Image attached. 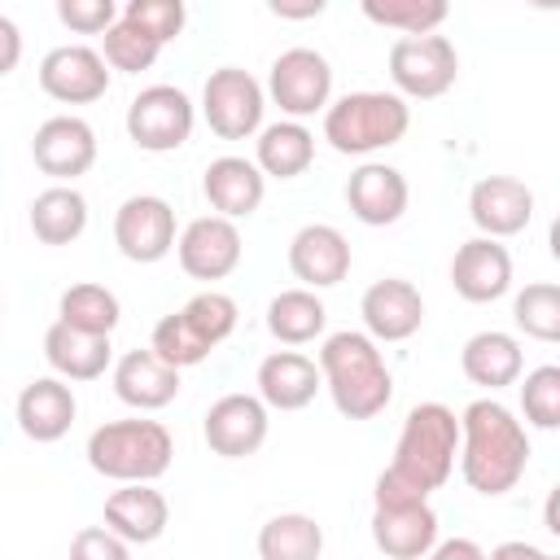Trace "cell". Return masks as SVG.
Listing matches in <instances>:
<instances>
[{
  "label": "cell",
  "instance_id": "cell-30",
  "mask_svg": "<svg viewBox=\"0 0 560 560\" xmlns=\"http://www.w3.org/2000/svg\"><path fill=\"white\" fill-rule=\"evenodd\" d=\"M324 324H328V311L311 289H284L267 302V332L280 346H306L324 332Z\"/></svg>",
  "mask_w": 560,
  "mask_h": 560
},
{
  "label": "cell",
  "instance_id": "cell-29",
  "mask_svg": "<svg viewBox=\"0 0 560 560\" xmlns=\"http://www.w3.org/2000/svg\"><path fill=\"white\" fill-rule=\"evenodd\" d=\"M88 228V201L74 184H52L31 201V232L44 245H70Z\"/></svg>",
  "mask_w": 560,
  "mask_h": 560
},
{
  "label": "cell",
  "instance_id": "cell-9",
  "mask_svg": "<svg viewBox=\"0 0 560 560\" xmlns=\"http://www.w3.org/2000/svg\"><path fill=\"white\" fill-rule=\"evenodd\" d=\"M197 122V109L188 101V92L171 88V83H153L140 88L127 105V136L136 149L144 153H175L188 144Z\"/></svg>",
  "mask_w": 560,
  "mask_h": 560
},
{
  "label": "cell",
  "instance_id": "cell-38",
  "mask_svg": "<svg viewBox=\"0 0 560 560\" xmlns=\"http://www.w3.org/2000/svg\"><path fill=\"white\" fill-rule=\"evenodd\" d=\"M521 411L534 429H556L560 424V368L542 363L525 376L521 385Z\"/></svg>",
  "mask_w": 560,
  "mask_h": 560
},
{
  "label": "cell",
  "instance_id": "cell-27",
  "mask_svg": "<svg viewBox=\"0 0 560 560\" xmlns=\"http://www.w3.org/2000/svg\"><path fill=\"white\" fill-rule=\"evenodd\" d=\"M109 354H114L109 337L79 332V328L61 324V319L48 324V332H44V359L61 381H96V376H105Z\"/></svg>",
  "mask_w": 560,
  "mask_h": 560
},
{
  "label": "cell",
  "instance_id": "cell-44",
  "mask_svg": "<svg viewBox=\"0 0 560 560\" xmlns=\"http://www.w3.org/2000/svg\"><path fill=\"white\" fill-rule=\"evenodd\" d=\"M486 560H556V556L538 551V547H534V542H525V538H512V542H499Z\"/></svg>",
  "mask_w": 560,
  "mask_h": 560
},
{
  "label": "cell",
  "instance_id": "cell-8",
  "mask_svg": "<svg viewBox=\"0 0 560 560\" xmlns=\"http://www.w3.org/2000/svg\"><path fill=\"white\" fill-rule=\"evenodd\" d=\"M262 92L271 96V105H280V114L289 122H302L332 105V66L315 48H284L271 61Z\"/></svg>",
  "mask_w": 560,
  "mask_h": 560
},
{
  "label": "cell",
  "instance_id": "cell-33",
  "mask_svg": "<svg viewBox=\"0 0 560 560\" xmlns=\"http://www.w3.org/2000/svg\"><path fill=\"white\" fill-rule=\"evenodd\" d=\"M359 9L368 22L385 31H402V35H438V26L451 13L446 0H363Z\"/></svg>",
  "mask_w": 560,
  "mask_h": 560
},
{
  "label": "cell",
  "instance_id": "cell-42",
  "mask_svg": "<svg viewBox=\"0 0 560 560\" xmlns=\"http://www.w3.org/2000/svg\"><path fill=\"white\" fill-rule=\"evenodd\" d=\"M18 61H22V31H18V22H13V18H4V13H0V79H4V74H13V70H18Z\"/></svg>",
  "mask_w": 560,
  "mask_h": 560
},
{
  "label": "cell",
  "instance_id": "cell-45",
  "mask_svg": "<svg viewBox=\"0 0 560 560\" xmlns=\"http://www.w3.org/2000/svg\"><path fill=\"white\" fill-rule=\"evenodd\" d=\"M271 13L276 18H315V13H324V0H306V4H280V0H271Z\"/></svg>",
  "mask_w": 560,
  "mask_h": 560
},
{
  "label": "cell",
  "instance_id": "cell-12",
  "mask_svg": "<svg viewBox=\"0 0 560 560\" xmlns=\"http://www.w3.org/2000/svg\"><path fill=\"white\" fill-rule=\"evenodd\" d=\"M267 407L258 394H223L210 402L206 420H201V433H206V446L223 459H245L254 455L262 442H267Z\"/></svg>",
  "mask_w": 560,
  "mask_h": 560
},
{
  "label": "cell",
  "instance_id": "cell-7",
  "mask_svg": "<svg viewBox=\"0 0 560 560\" xmlns=\"http://www.w3.org/2000/svg\"><path fill=\"white\" fill-rule=\"evenodd\" d=\"M262 109H267V92L249 70H241V66L210 70V79L201 88V118L210 122V131L219 140L258 136L262 131Z\"/></svg>",
  "mask_w": 560,
  "mask_h": 560
},
{
  "label": "cell",
  "instance_id": "cell-31",
  "mask_svg": "<svg viewBox=\"0 0 560 560\" xmlns=\"http://www.w3.org/2000/svg\"><path fill=\"white\" fill-rule=\"evenodd\" d=\"M324 529L306 512H280L258 529V560H319Z\"/></svg>",
  "mask_w": 560,
  "mask_h": 560
},
{
  "label": "cell",
  "instance_id": "cell-28",
  "mask_svg": "<svg viewBox=\"0 0 560 560\" xmlns=\"http://www.w3.org/2000/svg\"><path fill=\"white\" fill-rule=\"evenodd\" d=\"M315 162V131L306 122H267L254 140V166L262 171V179H298L306 166Z\"/></svg>",
  "mask_w": 560,
  "mask_h": 560
},
{
  "label": "cell",
  "instance_id": "cell-2",
  "mask_svg": "<svg viewBox=\"0 0 560 560\" xmlns=\"http://www.w3.org/2000/svg\"><path fill=\"white\" fill-rule=\"evenodd\" d=\"M529 468V433L525 424L499 402V398H477L459 416V472L464 481L494 499L516 490V481Z\"/></svg>",
  "mask_w": 560,
  "mask_h": 560
},
{
  "label": "cell",
  "instance_id": "cell-16",
  "mask_svg": "<svg viewBox=\"0 0 560 560\" xmlns=\"http://www.w3.org/2000/svg\"><path fill=\"white\" fill-rule=\"evenodd\" d=\"M359 315H363V332L376 346L381 341H407L424 324V298H420V289L411 280L385 276V280H376V284L363 289Z\"/></svg>",
  "mask_w": 560,
  "mask_h": 560
},
{
  "label": "cell",
  "instance_id": "cell-40",
  "mask_svg": "<svg viewBox=\"0 0 560 560\" xmlns=\"http://www.w3.org/2000/svg\"><path fill=\"white\" fill-rule=\"evenodd\" d=\"M57 18L74 35H105L118 22V4L114 0H57Z\"/></svg>",
  "mask_w": 560,
  "mask_h": 560
},
{
  "label": "cell",
  "instance_id": "cell-24",
  "mask_svg": "<svg viewBox=\"0 0 560 560\" xmlns=\"http://www.w3.org/2000/svg\"><path fill=\"white\" fill-rule=\"evenodd\" d=\"M372 542L389 560H424L438 542V512L429 503L372 508Z\"/></svg>",
  "mask_w": 560,
  "mask_h": 560
},
{
  "label": "cell",
  "instance_id": "cell-14",
  "mask_svg": "<svg viewBox=\"0 0 560 560\" xmlns=\"http://www.w3.org/2000/svg\"><path fill=\"white\" fill-rule=\"evenodd\" d=\"M468 219L490 241L516 236L534 219V188L516 175H481L468 192Z\"/></svg>",
  "mask_w": 560,
  "mask_h": 560
},
{
  "label": "cell",
  "instance_id": "cell-17",
  "mask_svg": "<svg viewBox=\"0 0 560 560\" xmlns=\"http://www.w3.org/2000/svg\"><path fill=\"white\" fill-rule=\"evenodd\" d=\"M407 201H411V188H407V175L398 166H385V162H363L350 171L346 179V206L359 223L368 228H389L407 214Z\"/></svg>",
  "mask_w": 560,
  "mask_h": 560
},
{
  "label": "cell",
  "instance_id": "cell-35",
  "mask_svg": "<svg viewBox=\"0 0 560 560\" xmlns=\"http://www.w3.org/2000/svg\"><path fill=\"white\" fill-rule=\"evenodd\" d=\"M149 350H153V354H158L166 368L184 372V368H197V363H206L214 346H206V341H201V337L188 328V319L175 311V315H162V319L153 324Z\"/></svg>",
  "mask_w": 560,
  "mask_h": 560
},
{
  "label": "cell",
  "instance_id": "cell-1",
  "mask_svg": "<svg viewBox=\"0 0 560 560\" xmlns=\"http://www.w3.org/2000/svg\"><path fill=\"white\" fill-rule=\"evenodd\" d=\"M459 455V416L446 402H416L402 420L389 468L376 477V508H411L429 503L433 490L446 486Z\"/></svg>",
  "mask_w": 560,
  "mask_h": 560
},
{
  "label": "cell",
  "instance_id": "cell-37",
  "mask_svg": "<svg viewBox=\"0 0 560 560\" xmlns=\"http://www.w3.org/2000/svg\"><path fill=\"white\" fill-rule=\"evenodd\" d=\"M158 52H162V44H153L144 31H136V26L122 22V18L101 35V57H105V66H109V70H122V74L149 70V66L158 61Z\"/></svg>",
  "mask_w": 560,
  "mask_h": 560
},
{
  "label": "cell",
  "instance_id": "cell-25",
  "mask_svg": "<svg viewBox=\"0 0 560 560\" xmlns=\"http://www.w3.org/2000/svg\"><path fill=\"white\" fill-rule=\"evenodd\" d=\"M114 394L136 411H162L179 394V372L166 368L153 350H127L114 363Z\"/></svg>",
  "mask_w": 560,
  "mask_h": 560
},
{
  "label": "cell",
  "instance_id": "cell-22",
  "mask_svg": "<svg viewBox=\"0 0 560 560\" xmlns=\"http://www.w3.org/2000/svg\"><path fill=\"white\" fill-rule=\"evenodd\" d=\"M79 416L74 389L61 376H35L18 394V429L31 442H61Z\"/></svg>",
  "mask_w": 560,
  "mask_h": 560
},
{
  "label": "cell",
  "instance_id": "cell-4",
  "mask_svg": "<svg viewBox=\"0 0 560 560\" xmlns=\"http://www.w3.org/2000/svg\"><path fill=\"white\" fill-rule=\"evenodd\" d=\"M175 459L171 429L162 420H105L88 438V464L92 472L118 481V486H153Z\"/></svg>",
  "mask_w": 560,
  "mask_h": 560
},
{
  "label": "cell",
  "instance_id": "cell-32",
  "mask_svg": "<svg viewBox=\"0 0 560 560\" xmlns=\"http://www.w3.org/2000/svg\"><path fill=\"white\" fill-rule=\"evenodd\" d=\"M57 319L79 328V332H92V337H109L122 319V306H118V293L96 284V280H79L61 293L57 302Z\"/></svg>",
  "mask_w": 560,
  "mask_h": 560
},
{
  "label": "cell",
  "instance_id": "cell-41",
  "mask_svg": "<svg viewBox=\"0 0 560 560\" xmlns=\"http://www.w3.org/2000/svg\"><path fill=\"white\" fill-rule=\"evenodd\" d=\"M70 560H131V547L105 525H83L70 538Z\"/></svg>",
  "mask_w": 560,
  "mask_h": 560
},
{
  "label": "cell",
  "instance_id": "cell-43",
  "mask_svg": "<svg viewBox=\"0 0 560 560\" xmlns=\"http://www.w3.org/2000/svg\"><path fill=\"white\" fill-rule=\"evenodd\" d=\"M424 560H486V551L472 538H442V542H433V551Z\"/></svg>",
  "mask_w": 560,
  "mask_h": 560
},
{
  "label": "cell",
  "instance_id": "cell-20",
  "mask_svg": "<svg viewBox=\"0 0 560 560\" xmlns=\"http://www.w3.org/2000/svg\"><path fill=\"white\" fill-rule=\"evenodd\" d=\"M319 389H324V376L315 359H306L302 350H271L258 363V398L267 411H302L315 402Z\"/></svg>",
  "mask_w": 560,
  "mask_h": 560
},
{
  "label": "cell",
  "instance_id": "cell-39",
  "mask_svg": "<svg viewBox=\"0 0 560 560\" xmlns=\"http://www.w3.org/2000/svg\"><path fill=\"white\" fill-rule=\"evenodd\" d=\"M118 18L131 22L136 31H144L153 44L179 39V31H184V22H188V13H184L179 0H127Z\"/></svg>",
  "mask_w": 560,
  "mask_h": 560
},
{
  "label": "cell",
  "instance_id": "cell-18",
  "mask_svg": "<svg viewBox=\"0 0 560 560\" xmlns=\"http://www.w3.org/2000/svg\"><path fill=\"white\" fill-rule=\"evenodd\" d=\"M289 271L302 289H332L350 276V241L332 223H306L289 241Z\"/></svg>",
  "mask_w": 560,
  "mask_h": 560
},
{
  "label": "cell",
  "instance_id": "cell-15",
  "mask_svg": "<svg viewBox=\"0 0 560 560\" xmlns=\"http://www.w3.org/2000/svg\"><path fill=\"white\" fill-rule=\"evenodd\" d=\"M175 254H179V267L192 280H223L241 267L245 245H241V232H236L232 219L201 214L175 236Z\"/></svg>",
  "mask_w": 560,
  "mask_h": 560
},
{
  "label": "cell",
  "instance_id": "cell-21",
  "mask_svg": "<svg viewBox=\"0 0 560 560\" xmlns=\"http://www.w3.org/2000/svg\"><path fill=\"white\" fill-rule=\"evenodd\" d=\"M201 192L210 201V210L219 219H249L258 206H262V192H267V179L262 171L249 162V158H236V153H223L206 166L201 175Z\"/></svg>",
  "mask_w": 560,
  "mask_h": 560
},
{
  "label": "cell",
  "instance_id": "cell-26",
  "mask_svg": "<svg viewBox=\"0 0 560 560\" xmlns=\"http://www.w3.org/2000/svg\"><path fill=\"white\" fill-rule=\"evenodd\" d=\"M459 368L472 385L481 389H508L521 381V368H525V354H521V341L512 332H499V328H486V332H472L459 350Z\"/></svg>",
  "mask_w": 560,
  "mask_h": 560
},
{
  "label": "cell",
  "instance_id": "cell-34",
  "mask_svg": "<svg viewBox=\"0 0 560 560\" xmlns=\"http://www.w3.org/2000/svg\"><path fill=\"white\" fill-rule=\"evenodd\" d=\"M512 319L534 341H560V284L534 280L512 298Z\"/></svg>",
  "mask_w": 560,
  "mask_h": 560
},
{
  "label": "cell",
  "instance_id": "cell-19",
  "mask_svg": "<svg viewBox=\"0 0 560 560\" xmlns=\"http://www.w3.org/2000/svg\"><path fill=\"white\" fill-rule=\"evenodd\" d=\"M451 284L464 302H499L512 289V254L490 236H472L451 258Z\"/></svg>",
  "mask_w": 560,
  "mask_h": 560
},
{
  "label": "cell",
  "instance_id": "cell-13",
  "mask_svg": "<svg viewBox=\"0 0 560 560\" xmlns=\"http://www.w3.org/2000/svg\"><path fill=\"white\" fill-rule=\"evenodd\" d=\"M39 88L61 105H92L109 92V66L88 44H61L39 61Z\"/></svg>",
  "mask_w": 560,
  "mask_h": 560
},
{
  "label": "cell",
  "instance_id": "cell-23",
  "mask_svg": "<svg viewBox=\"0 0 560 560\" xmlns=\"http://www.w3.org/2000/svg\"><path fill=\"white\" fill-rule=\"evenodd\" d=\"M171 525V503L153 486H122L105 499V529L118 534L127 547L158 542Z\"/></svg>",
  "mask_w": 560,
  "mask_h": 560
},
{
  "label": "cell",
  "instance_id": "cell-36",
  "mask_svg": "<svg viewBox=\"0 0 560 560\" xmlns=\"http://www.w3.org/2000/svg\"><path fill=\"white\" fill-rule=\"evenodd\" d=\"M179 315L188 319V328L206 341V346H219V341H228L232 332H236V302L228 298V293H219V289H201L197 298H188L184 306H179Z\"/></svg>",
  "mask_w": 560,
  "mask_h": 560
},
{
  "label": "cell",
  "instance_id": "cell-10",
  "mask_svg": "<svg viewBox=\"0 0 560 560\" xmlns=\"http://www.w3.org/2000/svg\"><path fill=\"white\" fill-rule=\"evenodd\" d=\"M114 245L131 262H162L175 249V210L166 197H127L114 214Z\"/></svg>",
  "mask_w": 560,
  "mask_h": 560
},
{
  "label": "cell",
  "instance_id": "cell-6",
  "mask_svg": "<svg viewBox=\"0 0 560 560\" xmlns=\"http://www.w3.org/2000/svg\"><path fill=\"white\" fill-rule=\"evenodd\" d=\"M389 79L402 101H433L455 88L459 52L446 35H402L389 44Z\"/></svg>",
  "mask_w": 560,
  "mask_h": 560
},
{
  "label": "cell",
  "instance_id": "cell-5",
  "mask_svg": "<svg viewBox=\"0 0 560 560\" xmlns=\"http://www.w3.org/2000/svg\"><path fill=\"white\" fill-rule=\"evenodd\" d=\"M411 105L398 92H346L324 109V140L337 153L368 158L407 136Z\"/></svg>",
  "mask_w": 560,
  "mask_h": 560
},
{
  "label": "cell",
  "instance_id": "cell-11",
  "mask_svg": "<svg viewBox=\"0 0 560 560\" xmlns=\"http://www.w3.org/2000/svg\"><path fill=\"white\" fill-rule=\"evenodd\" d=\"M31 158H35V166H39L48 179H57V184H74V179L88 175L92 162H96V131H92L79 114L44 118V122L35 127Z\"/></svg>",
  "mask_w": 560,
  "mask_h": 560
},
{
  "label": "cell",
  "instance_id": "cell-3",
  "mask_svg": "<svg viewBox=\"0 0 560 560\" xmlns=\"http://www.w3.org/2000/svg\"><path fill=\"white\" fill-rule=\"evenodd\" d=\"M315 368H319V376H324V389H328L332 407H337L346 420H372V416H381V411L389 407V398H394V376H389V368H385L381 346H376L368 332L341 328V332L324 337Z\"/></svg>",
  "mask_w": 560,
  "mask_h": 560
}]
</instances>
